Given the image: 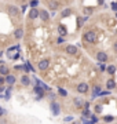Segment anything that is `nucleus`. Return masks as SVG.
Returning a JSON list of instances; mask_svg holds the SVG:
<instances>
[{"instance_id":"nucleus-1","label":"nucleus","mask_w":117,"mask_h":124,"mask_svg":"<svg viewBox=\"0 0 117 124\" xmlns=\"http://www.w3.org/2000/svg\"><path fill=\"white\" fill-rule=\"evenodd\" d=\"M95 39H96L95 32H87V33H85V40H87L88 43H94Z\"/></svg>"},{"instance_id":"nucleus-2","label":"nucleus","mask_w":117,"mask_h":124,"mask_svg":"<svg viewBox=\"0 0 117 124\" xmlns=\"http://www.w3.org/2000/svg\"><path fill=\"white\" fill-rule=\"evenodd\" d=\"M48 65H50V61H48V59H43V61L39 62V69L45 70V69L48 68Z\"/></svg>"},{"instance_id":"nucleus-3","label":"nucleus","mask_w":117,"mask_h":124,"mask_svg":"<svg viewBox=\"0 0 117 124\" xmlns=\"http://www.w3.org/2000/svg\"><path fill=\"white\" fill-rule=\"evenodd\" d=\"M77 91L78 92H81V94H84V92L88 91V85L85 84V83H80V84L77 85Z\"/></svg>"},{"instance_id":"nucleus-4","label":"nucleus","mask_w":117,"mask_h":124,"mask_svg":"<svg viewBox=\"0 0 117 124\" xmlns=\"http://www.w3.org/2000/svg\"><path fill=\"white\" fill-rule=\"evenodd\" d=\"M66 52H67V54L74 55V54H77V47H74V45H67V47H66Z\"/></svg>"},{"instance_id":"nucleus-5","label":"nucleus","mask_w":117,"mask_h":124,"mask_svg":"<svg viewBox=\"0 0 117 124\" xmlns=\"http://www.w3.org/2000/svg\"><path fill=\"white\" fill-rule=\"evenodd\" d=\"M29 17L32 18V19L37 18V17H39V10H37V8H32V10H30V12H29Z\"/></svg>"},{"instance_id":"nucleus-6","label":"nucleus","mask_w":117,"mask_h":124,"mask_svg":"<svg viewBox=\"0 0 117 124\" xmlns=\"http://www.w3.org/2000/svg\"><path fill=\"white\" fill-rule=\"evenodd\" d=\"M96 58H98V61H99V62H105L106 59H107V55H106L105 52H98Z\"/></svg>"},{"instance_id":"nucleus-7","label":"nucleus","mask_w":117,"mask_h":124,"mask_svg":"<svg viewBox=\"0 0 117 124\" xmlns=\"http://www.w3.org/2000/svg\"><path fill=\"white\" fill-rule=\"evenodd\" d=\"M4 81H6V83H8V84H14V83H15V77H14V76H11V74H7V77L4 79Z\"/></svg>"},{"instance_id":"nucleus-8","label":"nucleus","mask_w":117,"mask_h":124,"mask_svg":"<svg viewBox=\"0 0 117 124\" xmlns=\"http://www.w3.org/2000/svg\"><path fill=\"white\" fill-rule=\"evenodd\" d=\"M39 14H40V17H41V19H43V21H48V12L45 11V10H41Z\"/></svg>"},{"instance_id":"nucleus-9","label":"nucleus","mask_w":117,"mask_h":124,"mask_svg":"<svg viewBox=\"0 0 117 124\" xmlns=\"http://www.w3.org/2000/svg\"><path fill=\"white\" fill-rule=\"evenodd\" d=\"M106 87H107L109 90L114 88V87H116V81H114V80H107V83H106Z\"/></svg>"},{"instance_id":"nucleus-10","label":"nucleus","mask_w":117,"mask_h":124,"mask_svg":"<svg viewBox=\"0 0 117 124\" xmlns=\"http://www.w3.org/2000/svg\"><path fill=\"white\" fill-rule=\"evenodd\" d=\"M21 81H22L23 85H29V83H30V80H29L28 76H22V80H21Z\"/></svg>"},{"instance_id":"nucleus-11","label":"nucleus","mask_w":117,"mask_h":124,"mask_svg":"<svg viewBox=\"0 0 117 124\" xmlns=\"http://www.w3.org/2000/svg\"><path fill=\"white\" fill-rule=\"evenodd\" d=\"M22 34H23L22 29H17V30H15V37H17V39H21V37H22Z\"/></svg>"},{"instance_id":"nucleus-12","label":"nucleus","mask_w":117,"mask_h":124,"mask_svg":"<svg viewBox=\"0 0 117 124\" xmlns=\"http://www.w3.org/2000/svg\"><path fill=\"white\" fill-rule=\"evenodd\" d=\"M0 73L4 74V76L8 74V68H7V66H1V68H0Z\"/></svg>"},{"instance_id":"nucleus-13","label":"nucleus","mask_w":117,"mask_h":124,"mask_svg":"<svg viewBox=\"0 0 117 124\" xmlns=\"http://www.w3.org/2000/svg\"><path fill=\"white\" fill-rule=\"evenodd\" d=\"M52 112L55 113V114H58V113H59V106H58L56 103H52Z\"/></svg>"},{"instance_id":"nucleus-14","label":"nucleus","mask_w":117,"mask_h":124,"mask_svg":"<svg viewBox=\"0 0 117 124\" xmlns=\"http://www.w3.org/2000/svg\"><path fill=\"white\" fill-rule=\"evenodd\" d=\"M58 30H59V33L62 34V36H63V34H66V28H65V26H59V28H58Z\"/></svg>"},{"instance_id":"nucleus-15","label":"nucleus","mask_w":117,"mask_h":124,"mask_svg":"<svg viewBox=\"0 0 117 124\" xmlns=\"http://www.w3.org/2000/svg\"><path fill=\"white\" fill-rule=\"evenodd\" d=\"M34 91L39 94V98H41V95H43V90H41L40 87H36V88H34Z\"/></svg>"},{"instance_id":"nucleus-16","label":"nucleus","mask_w":117,"mask_h":124,"mask_svg":"<svg viewBox=\"0 0 117 124\" xmlns=\"http://www.w3.org/2000/svg\"><path fill=\"white\" fill-rule=\"evenodd\" d=\"M17 8H15V7H10V14H11V15H17Z\"/></svg>"},{"instance_id":"nucleus-17","label":"nucleus","mask_w":117,"mask_h":124,"mask_svg":"<svg viewBox=\"0 0 117 124\" xmlns=\"http://www.w3.org/2000/svg\"><path fill=\"white\" fill-rule=\"evenodd\" d=\"M107 72H109V73H114V72H116V68H114V66H113V65H110V66H109V68H107Z\"/></svg>"},{"instance_id":"nucleus-18","label":"nucleus","mask_w":117,"mask_h":124,"mask_svg":"<svg viewBox=\"0 0 117 124\" xmlns=\"http://www.w3.org/2000/svg\"><path fill=\"white\" fill-rule=\"evenodd\" d=\"M69 14H70V10H69V8H66L65 11H62V17H67Z\"/></svg>"},{"instance_id":"nucleus-19","label":"nucleus","mask_w":117,"mask_h":124,"mask_svg":"<svg viewBox=\"0 0 117 124\" xmlns=\"http://www.w3.org/2000/svg\"><path fill=\"white\" fill-rule=\"evenodd\" d=\"M74 103H76L77 106H81V105H83V102H81V99H78V98H76V99H74Z\"/></svg>"},{"instance_id":"nucleus-20","label":"nucleus","mask_w":117,"mask_h":124,"mask_svg":"<svg viewBox=\"0 0 117 124\" xmlns=\"http://www.w3.org/2000/svg\"><path fill=\"white\" fill-rule=\"evenodd\" d=\"M103 120H105V121H111V120H113V116H105Z\"/></svg>"},{"instance_id":"nucleus-21","label":"nucleus","mask_w":117,"mask_h":124,"mask_svg":"<svg viewBox=\"0 0 117 124\" xmlns=\"http://www.w3.org/2000/svg\"><path fill=\"white\" fill-rule=\"evenodd\" d=\"M95 110H96L98 113H100V112H102V106H99V105H96V107H95Z\"/></svg>"},{"instance_id":"nucleus-22","label":"nucleus","mask_w":117,"mask_h":124,"mask_svg":"<svg viewBox=\"0 0 117 124\" xmlns=\"http://www.w3.org/2000/svg\"><path fill=\"white\" fill-rule=\"evenodd\" d=\"M84 21H85L84 18H80V19H78V26H81V25L84 23Z\"/></svg>"},{"instance_id":"nucleus-23","label":"nucleus","mask_w":117,"mask_h":124,"mask_svg":"<svg viewBox=\"0 0 117 124\" xmlns=\"http://www.w3.org/2000/svg\"><path fill=\"white\" fill-rule=\"evenodd\" d=\"M50 7H51V8H56V3L51 1V3H50Z\"/></svg>"},{"instance_id":"nucleus-24","label":"nucleus","mask_w":117,"mask_h":124,"mask_svg":"<svg viewBox=\"0 0 117 124\" xmlns=\"http://www.w3.org/2000/svg\"><path fill=\"white\" fill-rule=\"evenodd\" d=\"M30 6L33 7V8H36V6H37V1H30Z\"/></svg>"},{"instance_id":"nucleus-25","label":"nucleus","mask_w":117,"mask_h":124,"mask_svg":"<svg viewBox=\"0 0 117 124\" xmlns=\"http://www.w3.org/2000/svg\"><path fill=\"white\" fill-rule=\"evenodd\" d=\"M59 94H61V95H66V91H65V90H59Z\"/></svg>"},{"instance_id":"nucleus-26","label":"nucleus","mask_w":117,"mask_h":124,"mask_svg":"<svg viewBox=\"0 0 117 124\" xmlns=\"http://www.w3.org/2000/svg\"><path fill=\"white\" fill-rule=\"evenodd\" d=\"M91 12H92V8H87L85 10V14H91Z\"/></svg>"},{"instance_id":"nucleus-27","label":"nucleus","mask_w":117,"mask_h":124,"mask_svg":"<svg viewBox=\"0 0 117 124\" xmlns=\"http://www.w3.org/2000/svg\"><path fill=\"white\" fill-rule=\"evenodd\" d=\"M3 83H4V77H3V76H0V85L3 84Z\"/></svg>"},{"instance_id":"nucleus-28","label":"nucleus","mask_w":117,"mask_h":124,"mask_svg":"<svg viewBox=\"0 0 117 124\" xmlns=\"http://www.w3.org/2000/svg\"><path fill=\"white\" fill-rule=\"evenodd\" d=\"M111 7H113V10H117V3H113V6Z\"/></svg>"},{"instance_id":"nucleus-29","label":"nucleus","mask_w":117,"mask_h":124,"mask_svg":"<svg viewBox=\"0 0 117 124\" xmlns=\"http://www.w3.org/2000/svg\"><path fill=\"white\" fill-rule=\"evenodd\" d=\"M3 113H4V110H3V109H1V107H0V116H1V114H3Z\"/></svg>"},{"instance_id":"nucleus-30","label":"nucleus","mask_w":117,"mask_h":124,"mask_svg":"<svg viewBox=\"0 0 117 124\" xmlns=\"http://www.w3.org/2000/svg\"><path fill=\"white\" fill-rule=\"evenodd\" d=\"M114 48H116V50H117V43H116V44H114Z\"/></svg>"},{"instance_id":"nucleus-31","label":"nucleus","mask_w":117,"mask_h":124,"mask_svg":"<svg viewBox=\"0 0 117 124\" xmlns=\"http://www.w3.org/2000/svg\"><path fill=\"white\" fill-rule=\"evenodd\" d=\"M74 124H77V123H74Z\"/></svg>"}]
</instances>
